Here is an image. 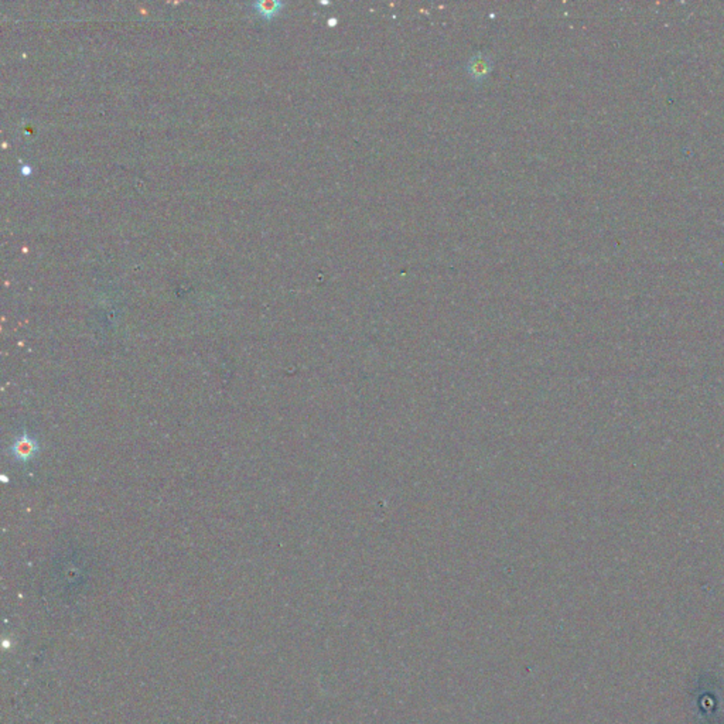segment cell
Here are the masks:
<instances>
[{
	"instance_id": "cell-3",
	"label": "cell",
	"mask_w": 724,
	"mask_h": 724,
	"mask_svg": "<svg viewBox=\"0 0 724 724\" xmlns=\"http://www.w3.org/2000/svg\"><path fill=\"white\" fill-rule=\"evenodd\" d=\"M30 173H32V169H30L29 166H25V167L22 169V174H25V176H29Z\"/></svg>"
},
{
	"instance_id": "cell-1",
	"label": "cell",
	"mask_w": 724,
	"mask_h": 724,
	"mask_svg": "<svg viewBox=\"0 0 724 724\" xmlns=\"http://www.w3.org/2000/svg\"><path fill=\"white\" fill-rule=\"evenodd\" d=\"M492 67H494V62H492L491 55H488L485 53H475L470 57V60L466 65V71H467L468 78L474 84L481 85L492 72Z\"/></svg>"
},
{
	"instance_id": "cell-2",
	"label": "cell",
	"mask_w": 724,
	"mask_h": 724,
	"mask_svg": "<svg viewBox=\"0 0 724 724\" xmlns=\"http://www.w3.org/2000/svg\"><path fill=\"white\" fill-rule=\"evenodd\" d=\"M283 6L284 4L279 2V0H258V2L252 4V8H255L256 12L266 19L275 18Z\"/></svg>"
}]
</instances>
